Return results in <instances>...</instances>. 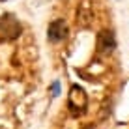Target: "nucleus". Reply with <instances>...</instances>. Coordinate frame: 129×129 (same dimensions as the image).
I'll use <instances>...</instances> for the list:
<instances>
[{
	"instance_id": "obj_1",
	"label": "nucleus",
	"mask_w": 129,
	"mask_h": 129,
	"mask_svg": "<svg viewBox=\"0 0 129 129\" xmlns=\"http://www.w3.org/2000/svg\"><path fill=\"white\" fill-rule=\"evenodd\" d=\"M68 109H69V114L73 118L82 116V114L88 110V94L84 92L82 86L73 84V86L69 88V94H68Z\"/></svg>"
},
{
	"instance_id": "obj_2",
	"label": "nucleus",
	"mask_w": 129,
	"mask_h": 129,
	"mask_svg": "<svg viewBox=\"0 0 129 129\" xmlns=\"http://www.w3.org/2000/svg\"><path fill=\"white\" fill-rule=\"evenodd\" d=\"M23 32V24L19 23V19H17L13 13H4V15H0V38L4 39V41H13V39H17Z\"/></svg>"
},
{
	"instance_id": "obj_3",
	"label": "nucleus",
	"mask_w": 129,
	"mask_h": 129,
	"mask_svg": "<svg viewBox=\"0 0 129 129\" xmlns=\"http://www.w3.org/2000/svg\"><path fill=\"white\" fill-rule=\"evenodd\" d=\"M95 49L99 54H112L116 49V36L112 30L103 28L95 38Z\"/></svg>"
},
{
	"instance_id": "obj_4",
	"label": "nucleus",
	"mask_w": 129,
	"mask_h": 129,
	"mask_svg": "<svg viewBox=\"0 0 129 129\" xmlns=\"http://www.w3.org/2000/svg\"><path fill=\"white\" fill-rule=\"evenodd\" d=\"M68 24H66L64 19H54L47 28V39L51 43H60L68 38Z\"/></svg>"
},
{
	"instance_id": "obj_5",
	"label": "nucleus",
	"mask_w": 129,
	"mask_h": 129,
	"mask_svg": "<svg viewBox=\"0 0 129 129\" xmlns=\"http://www.w3.org/2000/svg\"><path fill=\"white\" fill-rule=\"evenodd\" d=\"M92 19H94V13L90 10V4L82 2L81 6H79V10H77V24H81V26L86 28V26H90Z\"/></svg>"
},
{
	"instance_id": "obj_6",
	"label": "nucleus",
	"mask_w": 129,
	"mask_h": 129,
	"mask_svg": "<svg viewBox=\"0 0 129 129\" xmlns=\"http://www.w3.org/2000/svg\"><path fill=\"white\" fill-rule=\"evenodd\" d=\"M58 92H60V86H58V82H54L52 84V97L58 95Z\"/></svg>"
},
{
	"instance_id": "obj_7",
	"label": "nucleus",
	"mask_w": 129,
	"mask_h": 129,
	"mask_svg": "<svg viewBox=\"0 0 129 129\" xmlns=\"http://www.w3.org/2000/svg\"><path fill=\"white\" fill-rule=\"evenodd\" d=\"M82 129H94V125H90V123H86V125H84Z\"/></svg>"
},
{
	"instance_id": "obj_8",
	"label": "nucleus",
	"mask_w": 129,
	"mask_h": 129,
	"mask_svg": "<svg viewBox=\"0 0 129 129\" xmlns=\"http://www.w3.org/2000/svg\"><path fill=\"white\" fill-rule=\"evenodd\" d=\"M0 2H4V0H0Z\"/></svg>"
}]
</instances>
